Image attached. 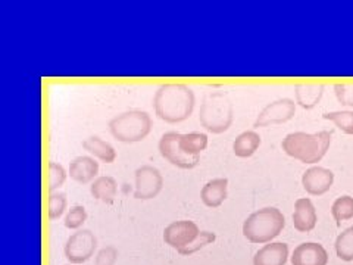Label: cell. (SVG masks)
I'll list each match as a JSON object with an SVG mask.
<instances>
[{
    "instance_id": "obj_1",
    "label": "cell",
    "mask_w": 353,
    "mask_h": 265,
    "mask_svg": "<svg viewBox=\"0 0 353 265\" xmlns=\"http://www.w3.org/2000/svg\"><path fill=\"white\" fill-rule=\"evenodd\" d=\"M196 97L185 84H163L153 97L154 114L168 124H179L193 114Z\"/></svg>"
},
{
    "instance_id": "obj_2",
    "label": "cell",
    "mask_w": 353,
    "mask_h": 265,
    "mask_svg": "<svg viewBox=\"0 0 353 265\" xmlns=\"http://www.w3.org/2000/svg\"><path fill=\"white\" fill-rule=\"evenodd\" d=\"M331 137H333V131L327 130L314 132V135L296 131L283 139L281 148L290 158L303 164H316L325 157L331 145Z\"/></svg>"
},
{
    "instance_id": "obj_3",
    "label": "cell",
    "mask_w": 353,
    "mask_h": 265,
    "mask_svg": "<svg viewBox=\"0 0 353 265\" xmlns=\"http://www.w3.org/2000/svg\"><path fill=\"white\" fill-rule=\"evenodd\" d=\"M285 227L284 214L279 208L267 206L250 214L243 223V236L250 243H271Z\"/></svg>"
},
{
    "instance_id": "obj_4",
    "label": "cell",
    "mask_w": 353,
    "mask_h": 265,
    "mask_svg": "<svg viewBox=\"0 0 353 265\" xmlns=\"http://www.w3.org/2000/svg\"><path fill=\"white\" fill-rule=\"evenodd\" d=\"M234 121V109L230 97L224 92L209 93L201 106L199 123L212 135L225 132Z\"/></svg>"
},
{
    "instance_id": "obj_5",
    "label": "cell",
    "mask_w": 353,
    "mask_h": 265,
    "mask_svg": "<svg viewBox=\"0 0 353 265\" xmlns=\"http://www.w3.org/2000/svg\"><path fill=\"white\" fill-rule=\"evenodd\" d=\"M152 118L141 109H131L109 121V131L114 139L123 143L145 140L152 131Z\"/></svg>"
},
{
    "instance_id": "obj_6",
    "label": "cell",
    "mask_w": 353,
    "mask_h": 265,
    "mask_svg": "<svg viewBox=\"0 0 353 265\" xmlns=\"http://www.w3.org/2000/svg\"><path fill=\"white\" fill-rule=\"evenodd\" d=\"M97 248V239L90 230L80 228L72 233L65 243V258L71 264L87 262L94 255Z\"/></svg>"
},
{
    "instance_id": "obj_7",
    "label": "cell",
    "mask_w": 353,
    "mask_h": 265,
    "mask_svg": "<svg viewBox=\"0 0 353 265\" xmlns=\"http://www.w3.org/2000/svg\"><path fill=\"white\" fill-rule=\"evenodd\" d=\"M180 137L181 135L176 131H170L165 132V135L161 137L159 140V153L162 155L163 159H167L171 165L176 168L181 170H193L194 167H197L199 162H201V158H193L185 155L181 149H180Z\"/></svg>"
},
{
    "instance_id": "obj_8",
    "label": "cell",
    "mask_w": 353,
    "mask_h": 265,
    "mask_svg": "<svg viewBox=\"0 0 353 265\" xmlns=\"http://www.w3.org/2000/svg\"><path fill=\"white\" fill-rule=\"evenodd\" d=\"M296 105L297 104L290 97L277 99V101L268 104L261 110L255 123H253V127L262 128L287 123V121H290L294 117Z\"/></svg>"
},
{
    "instance_id": "obj_9",
    "label": "cell",
    "mask_w": 353,
    "mask_h": 265,
    "mask_svg": "<svg viewBox=\"0 0 353 265\" xmlns=\"http://www.w3.org/2000/svg\"><path fill=\"white\" fill-rule=\"evenodd\" d=\"M163 187V177L161 171L153 165H141L136 170V187L134 197L140 201H149L154 199Z\"/></svg>"
},
{
    "instance_id": "obj_10",
    "label": "cell",
    "mask_w": 353,
    "mask_h": 265,
    "mask_svg": "<svg viewBox=\"0 0 353 265\" xmlns=\"http://www.w3.org/2000/svg\"><path fill=\"white\" fill-rule=\"evenodd\" d=\"M199 235H201V230H199L194 221L180 219L174 221V223L165 227L163 242L167 243L168 246L180 251L187 245H190L192 242H194Z\"/></svg>"
},
{
    "instance_id": "obj_11",
    "label": "cell",
    "mask_w": 353,
    "mask_h": 265,
    "mask_svg": "<svg viewBox=\"0 0 353 265\" xmlns=\"http://www.w3.org/2000/svg\"><path fill=\"white\" fill-rule=\"evenodd\" d=\"M334 183V173L323 168V167H312L303 173L302 175V186L306 193L312 196H321L327 193L331 186Z\"/></svg>"
},
{
    "instance_id": "obj_12",
    "label": "cell",
    "mask_w": 353,
    "mask_h": 265,
    "mask_svg": "<svg viewBox=\"0 0 353 265\" xmlns=\"http://www.w3.org/2000/svg\"><path fill=\"white\" fill-rule=\"evenodd\" d=\"M328 252L316 242H305L297 245L292 255V265H327Z\"/></svg>"
},
{
    "instance_id": "obj_13",
    "label": "cell",
    "mask_w": 353,
    "mask_h": 265,
    "mask_svg": "<svg viewBox=\"0 0 353 265\" xmlns=\"http://www.w3.org/2000/svg\"><path fill=\"white\" fill-rule=\"evenodd\" d=\"M318 214L315 205L309 197H301L294 202V213H293V226L301 233H309L316 226Z\"/></svg>"
},
{
    "instance_id": "obj_14",
    "label": "cell",
    "mask_w": 353,
    "mask_h": 265,
    "mask_svg": "<svg viewBox=\"0 0 353 265\" xmlns=\"http://www.w3.org/2000/svg\"><path fill=\"white\" fill-rule=\"evenodd\" d=\"M289 259V245L271 242L263 245L253 257V265H285Z\"/></svg>"
},
{
    "instance_id": "obj_15",
    "label": "cell",
    "mask_w": 353,
    "mask_h": 265,
    "mask_svg": "<svg viewBox=\"0 0 353 265\" xmlns=\"http://www.w3.org/2000/svg\"><path fill=\"white\" fill-rule=\"evenodd\" d=\"M99 174V162L92 157H77L70 164L71 179L80 184L93 181Z\"/></svg>"
},
{
    "instance_id": "obj_16",
    "label": "cell",
    "mask_w": 353,
    "mask_h": 265,
    "mask_svg": "<svg viewBox=\"0 0 353 265\" xmlns=\"http://www.w3.org/2000/svg\"><path fill=\"white\" fill-rule=\"evenodd\" d=\"M228 195V180L227 179H214L208 181L201 192L202 202L208 208H218L224 204Z\"/></svg>"
},
{
    "instance_id": "obj_17",
    "label": "cell",
    "mask_w": 353,
    "mask_h": 265,
    "mask_svg": "<svg viewBox=\"0 0 353 265\" xmlns=\"http://www.w3.org/2000/svg\"><path fill=\"white\" fill-rule=\"evenodd\" d=\"M90 193L97 201H101L106 205L114 204L117 193H118V183L110 175H102L97 177V179L90 186Z\"/></svg>"
},
{
    "instance_id": "obj_18",
    "label": "cell",
    "mask_w": 353,
    "mask_h": 265,
    "mask_svg": "<svg viewBox=\"0 0 353 265\" xmlns=\"http://www.w3.org/2000/svg\"><path fill=\"white\" fill-rule=\"evenodd\" d=\"M261 143L262 139L255 130L243 131L233 143V152L239 158H250L259 149Z\"/></svg>"
},
{
    "instance_id": "obj_19",
    "label": "cell",
    "mask_w": 353,
    "mask_h": 265,
    "mask_svg": "<svg viewBox=\"0 0 353 265\" xmlns=\"http://www.w3.org/2000/svg\"><path fill=\"white\" fill-rule=\"evenodd\" d=\"M83 148L88 153H92L94 158L101 159L105 164H114L115 159H117V150H115V148L110 145V143L102 140L101 137H97V136L87 137L83 141Z\"/></svg>"
},
{
    "instance_id": "obj_20",
    "label": "cell",
    "mask_w": 353,
    "mask_h": 265,
    "mask_svg": "<svg viewBox=\"0 0 353 265\" xmlns=\"http://www.w3.org/2000/svg\"><path fill=\"white\" fill-rule=\"evenodd\" d=\"M324 95V86L321 84H301L296 86L294 96L296 104L301 105L303 109L315 108Z\"/></svg>"
},
{
    "instance_id": "obj_21",
    "label": "cell",
    "mask_w": 353,
    "mask_h": 265,
    "mask_svg": "<svg viewBox=\"0 0 353 265\" xmlns=\"http://www.w3.org/2000/svg\"><path fill=\"white\" fill-rule=\"evenodd\" d=\"M208 143L209 139L205 132H187V135H181L179 145L185 155L197 158L208 148Z\"/></svg>"
},
{
    "instance_id": "obj_22",
    "label": "cell",
    "mask_w": 353,
    "mask_h": 265,
    "mask_svg": "<svg viewBox=\"0 0 353 265\" xmlns=\"http://www.w3.org/2000/svg\"><path fill=\"white\" fill-rule=\"evenodd\" d=\"M334 249H336L337 257L341 261H345V262L353 261V226L347 227L337 236L336 243H334Z\"/></svg>"
},
{
    "instance_id": "obj_23",
    "label": "cell",
    "mask_w": 353,
    "mask_h": 265,
    "mask_svg": "<svg viewBox=\"0 0 353 265\" xmlns=\"http://www.w3.org/2000/svg\"><path fill=\"white\" fill-rule=\"evenodd\" d=\"M331 215L336 219L337 226H340L341 221L353 218V197L347 195L337 197L331 206Z\"/></svg>"
},
{
    "instance_id": "obj_24",
    "label": "cell",
    "mask_w": 353,
    "mask_h": 265,
    "mask_svg": "<svg viewBox=\"0 0 353 265\" xmlns=\"http://www.w3.org/2000/svg\"><path fill=\"white\" fill-rule=\"evenodd\" d=\"M324 119L331 121L345 135L353 136V110H334L323 115Z\"/></svg>"
},
{
    "instance_id": "obj_25",
    "label": "cell",
    "mask_w": 353,
    "mask_h": 265,
    "mask_svg": "<svg viewBox=\"0 0 353 265\" xmlns=\"http://www.w3.org/2000/svg\"><path fill=\"white\" fill-rule=\"evenodd\" d=\"M215 240H216V235L212 233V231H201V235L197 236V239L194 242H192L190 245H187L185 248L176 251V252H179L183 257H190V255H193V253L206 248L208 245H212Z\"/></svg>"
},
{
    "instance_id": "obj_26",
    "label": "cell",
    "mask_w": 353,
    "mask_h": 265,
    "mask_svg": "<svg viewBox=\"0 0 353 265\" xmlns=\"http://www.w3.org/2000/svg\"><path fill=\"white\" fill-rule=\"evenodd\" d=\"M87 219V211L83 205L72 206L65 217L63 224L70 230H80Z\"/></svg>"
},
{
    "instance_id": "obj_27",
    "label": "cell",
    "mask_w": 353,
    "mask_h": 265,
    "mask_svg": "<svg viewBox=\"0 0 353 265\" xmlns=\"http://www.w3.org/2000/svg\"><path fill=\"white\" fill-rule=\"evenodd\" d=\"M66 206H68V199H66L65 193H52L49 199V218L52 221L59 219L63 215Z\"/></svg>"
},
{
    "instance_id": "obj_28",
    "label": "cell",
    "mask_w": 353,
    "mask_h": 265,
    "mask_svg": "<svg viewBox=\"0 0 353 265\" xmlns=\"http://www.w3.org/2000/svg\"><path fill=\"white\" fill-rule=\"evenodd\" d=\"M66 170L62 167L61 164L57 162H50L49 164V183H50V190H57L59 187L63 186L65 180H66Z\"/></svg>"
},
{
    "instance_id": "obj_29",
    "label": "cell",
    "mask_w": 353,
    "mask_h": 265,
    "mask_svg": "<svg viewBox=\"0 0 353 265\" xmlns=\"http://www.w3.org/2000/svg\"><path fill=\"white\" fill-rule=\"evenodd\" d=\"M334 93L340 105L353 108V84L339 83L334 86Z\"/></svg>"
},
{
    "instance_id": "obj_30",
    "label": "cell",
    "mask_w": 353,
    "mask_h": 265,
    "mask_svg": "<svg viewBox=\"0 0 353 265\" xmlns=\"http://www.w3.org/2000/svg\"><path fill=\"white\" fill-rule=\"evenodd\" d=\"M118 249L115 246H105L97 252L94 258V265H115L118 259Z\"/></svg>"
}]
</instances>
